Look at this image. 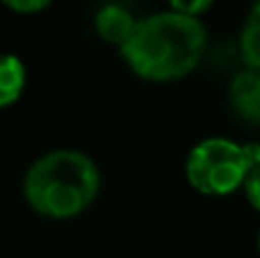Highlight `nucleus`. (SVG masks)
<instances>
[{"label": "nucleus", "mask_w": 260, "mask_h": 258, "mask_svg": "<svg viewBox=\"0 0 260 258\" xmlns=\"http://www.w3.org/2000/svg\"><path fill=\"white\" fill-rule=\"evenodd\" d=\"M258 245H260V240H258Z\"/></svg>", "instance_id": "nucleus-11"}, {"label": "nucleus", "mask_w": 260, "mask_h": 258, "mask_svg": "<svg viewBox=\"0 0 260 258\" xmlns=\"http://www.w3.org/2000/svg\"><path fill=\"white\" fill-rule=\"evenodd\" d=\"M231 105L240 119L260 126V71H242L231 82Z\"/></svg>", "instance_id": "nucleus-4"}, {"label": "nucleus", "mask_w": 260, "mask_h": 258, "mask_svg": "<svg viewBox=\"0 0 260 258\" xmlns=\"http://www.w3.org/2000/svg\"><path fill=\"white\" fill-rule=\"evenodd\" d=\"M240 50H242L244 62L253 71H260V0L253 5L251 14L247 18V25L242 30V39H240Z\"/></svg>", "instance_id": "nucleus-7"}, {"label": "nucleus", "mask_w": 260, "mask_h": 258, "mask_svg": "<svg viewBox=\"0 0 260 258\" xmlns=\"http://www.w3.org/2000/svg\"><path fill=\"white\" fill-rule=\"evenodd\" d=\"M0 3L16 14H37L48 7L53 0H0Z\"/></svg>", "instance_id": "nucleus-8"}, {"label": "nucleus", "mask_w": 260, "mask_h": 258, "mask_svg": "<svg viewBox=\"0 0 260 258\" xmlns=\"http://www.w3.org/2000/svg\"><path fill=\"white\" fill-rule=\"evenodd\" d=\"M258 163V144H235L224 137H210L189 151L185 172L189 185L199 192L221 197L238 190Z\"/></svg>", "instance_id": "nucleus-3"}, {"label": "nucleus", "mask_w": 260, "mask_h": 258, "mask_svg": "<svg viewBox=\"0 0 260 258\" xmlns=\"http://www.w3.org/2000/svg\"><path fill=\"white\" fill-rule=\"evenodd\" d=\"M206 50V30L197 16L160 12L137 21L121 55L139 78L167 82L183 78Z\"/></svg>", "instance_id": "nucleus-1"}, {"label": "nucleus", "mask_w": 260, "mask_h": 258, "mask_svg": "<svg viewBox=\"0 0 260 258\" xmlns=\"http://www.w3.org/2000/svg\"><path fill=\"white\" fill-rule=\"evenodd\" d=\"M135 25H137V21L121 5H105L96 14V32H99V37L105 39L108 44L119 46V48L130 39Z\"/></svg>", "instance_id": "nucleus-5"}, {"label": "nucleus", "mask_w": 260, "mask_h": 258, "mask_svg": "<svg viewBox=\"0 0 260 258\" xmlns=\"http://www.w3.org/2000/svg\"><path fill=\"white\" fill-rule=\"evenodd\" d=\"M25 87V67L16 55H0V110L16 103Z\"/></svg>", "instance_id": "nucleus-6"}, {"label": "nucleus", "mask_w": 260, "mask_h": 258, "mask_svg": "<svg viewBox=\"0 0 260 258\" xmlns=\"http://www.w3.org/2000/svg\"><path fill=\"white\" fill-rule=\"evenodd\" d=\"M99 185V169L89 155L59 149L27 169L23 195L35 213L50 219H69L89 208Z\"/></svg>", "instance_id": "nucleus-2"}, {"label": "nucleus", "mask_w": 260, "mask_h": 258, "mask_svg": "<svg viewBox=\"0 0 260 258\" xmlns=\"http://www.w3.org/2000/svg\"><path fill=\"white\" fill-rule=\"evenodd\" d=\"M171 12L187 14V16H197V14L206 12L212 5V0H169Z\"/></svg>", "instance_id": "nucleus-9"}, {"label": "nucleus", "mask_w": 260, "mask_h": 258, "mask_svg": "<svg viewBox=\"0 0 260 258\" xmlns=\"http://www.w3.org/2000/svg\"><path fill=\"white\" fill-rule=\"evenodd\" d=\"M244 192H247V199L251 201L253 208L260 210V163L249 172L247 181H244Z\"/></svg>", "instance_id": "nucleus-10"}]
</instances>
